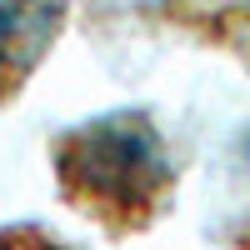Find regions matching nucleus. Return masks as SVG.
I'll list each match as a JSON object with an SVG mask.
<instances>
[{
	"label": "nucleus",
	"instance_id": "obj_1",
	"mask_svg": "<svg viewBox=\"0 0 250 250\" xmlns=\"http://www.w3.org/2000/svg\"><path fill=\"white\" fill-rule=\"evenodd\" d=\"M60 180L100 220L140 225L170 185V160L145 115H110L60 140Z\"/></svg>",
	"mask_w": 250,
	"mask_h": 250
},
{
	"label": "nucleus",
	"instance_id": "obj_2",
	"mask_svg": "<svg viewBox=\"0 0 250 250\" xmlns=\"http://www.w3.org/2000/svg\"><path fill=\"white\" fill-rule=\"evenodd\" d=\"M65 20L60 0H0V95L25 80Z\"/></svg>",
	"mask_w": 250,
	"mask_h": 250
}]
</instances>
